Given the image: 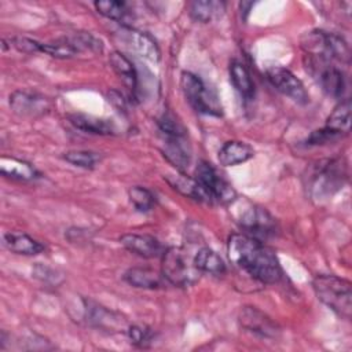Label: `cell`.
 <instances>
[{
    "label": "cell",
    "mask_w": 352,
    "mask_h": 352,
    "mask_svg": "<svg viewBox=\"0 0 352 352\" xmlns=\"http://www.w3.org/2000/svg\"><path fill=\"white\" fill-rule=\"evenodd\" d=\"M128 197L131 204L139 212H148L155 205V195L146 187L133 186L128 190Z\"/></svg>",
    "instance_id": "cell-28"
},
{
    "label": "cell",
    "mask_w": 352,
    "mask_h": 352,
    "mask_svg": "<svg viewBox=\"0 0 352 352\" xmlns=\"http://www.w3.org/2000/svg\"><path fill=\"white\" fill-rule=\"evenodd\" d=\"M70 122L80 131L94 135H113L116 132V126L110 120L98 118L94 116L85 114H72L69 116Z\"/></svg>",
    "instance_id": "cell-19"
},
{
    "label": "cell",
    "mask_w": 352,
    "mask_h": 352,
    "mask_svg": "<svg viewBox=\"0 0 352 352\" xmlns=\"http://www.w3.org/2000/svg\"><path fill=\"white\" fill-rule=\"evenodd\" d=\"M267 77L279 92L290 98L293 102L298 104H307L309 102V95L304 84L289 69L278 66L270 67L267 70Z\"/></svg>",
    "instance_id": "cell-11"
},
{
    "label": "cell",
    "mask_w": 352,
    "mask_h": 352,
    "mask_svg": "<svg viewBox=\"0 0 352 352\" xmlns=\"http://www.w3.org/2000/svg\"><path fill=\"white\" fill-rule=\"evenodd\" d=\"M226 4L223 1H213V0H201L192 1L190 4V15L194 21L206 23L210 22L224 12Z\"/></svg>",
    "instance_id": "cell-27"
},
{
    "label": "cell",
    "mask_w": 352,
    "mask_h": 352,
    "mask_svg": "<svg viewBox=\"0 0 352 352\" xmlns=\"http://www.w3.org/2000/svg\"><path fill=\"white\" fill-rule=\"evenodd\" d=\"M235 219L248 235L257 239L267 238L275 232V219L264 209L248 201H235Z\"/></svg>",
    "instance_id": "cell-6"
},
{
    "label": "cell",
    "mask_w": 352,
    "mask_h": 352,
    "mask_svg": "<svg viewBox=\"0 0 352 352\" xmlns=\"http://www.w3.org/2000/svg\"><path fill=\"white\" fill-rule=\"evenodd\" d=\"M85 311H87L88 320L92 324H95L96 327L110 329V330H116V329L122 327V322H121L120 316H117L114 312L107 311L106 308H103V307H100L95 302L88 301L87 307H85Z\"/></svg>",
    "instance_id": "cell-24"
},
{
    "label": "cell",
    "mask_w": 352,
    "mask_h": 352,
    "mask_svg": "<svg viewBox=\"0 0 352 352\" xmlns=\"http://www.w3.org/2000/svg\"><path fill=\"white\" fill-rule=\"evenodd\" d=\"M98 155L92 151H84V150H74L67 151L63 154V160H66L69 164L84 168V169H92L98 162Z\"/></svg>",
    "instance_id": "cell-30"
},
{
    "label": "cell",
    "mask_w": 352,
    "mask_h": 352,
    "mask_svg": "<svg viewBox=\"0 0 352 352\" xmlns=\"http://www.w3.org/2000/svg\"><path fill=\"white\" fill-rule=\"evenodd\" d=\"M180 87L188 104L201 114L221 116V106L216 95L205 85V82L191 72H183Z\"/></svg>",
    "instance_id": "cell-5"
},
{
    "label": "cell",
    "mask_w": 352,
    "mask_h": 352,
    "mask_svg": "<svg viewBox=\"0 0 352 352\" xmlns=\"http://www.w3.org/2000/svg\"><path fill=\"white\" fill-rule=\"evenodd\" d=\"M301 44L309 55H316L331 62L337 60L346 65L351 60L349 45L342 37L334 33H329L324 30H312L305 34Z\"/></svg>",
    "instance_id": "cell-4"
},
{
    "label": "cell",
    "mask_w": 352,
    "mask_h": 352,
    "mask_svg": "<svg viewBox=\"0 0 352 352\" xmlns=\"http://www.w3.org/2000/svg\"><path fill=\"white\" fill-rule=\"evenodd\" d=\"M241 326L261 338H276L279 336V326L263 311L256 307H243L239 312Z\"/></svg>",
    "instance_id": "cell-12"
},
{
    "label": "cell",
    "mask_w": 352,
    "mask_h": 352,
    "mask_svg": "<svg viewBox=\"0 0 352 352\" xmlns=\"http://www.w3.org/2000/svg\"><path fill=\"white\" fill-rule=\"evenodd\" d=\"M10 107L21 117H37L50 110V100L34 92L15 91L10 95Z\"/></svg>",
    "instance_id": "cell-13"
},
{
    "label": "cell",
    "mask_w": 352,
    "mask_h": 352,
    "mask_svg": "<svg viewBox=\"0 0 352 352\" xmlns=\"http://www.w3.org/2000/svg\"><path fill=\"white\" fill-rule=\"evenodd\" d=\"M124 40L128 43L131 48H133L140 56L157 62L160 59V50L155 41L143 32L135 29H125L124 30Z\"/></svg>",
    "instance_id": "cell-16"
},
{
    "label": "cell",
    "mask_w": 352,
    "mask_h": 352,
    "mask_svg": "<svg viewBox=\"0 0 352 352\" xmlns=\"http://www.w3.org/2000/svg\"><path fill=\"white\" fill-rule=\"evenodd\" d=\"M126 331H128V336L131 338V342H133V344H136L139 346H146L147 344L151 342L153 333L146 326L133 324V326H129Z\"/></svg>",
    "instance_id": "cell-31"
},
{
    "label": "cell",
    "mask_w": 352,
    "mask_h": 352,
    "mask_svg": "<svg viewBox=\"0 0 352 352\" xmlns=\"http://www.w3.org/2000/svg\"><path fill=\"white\" fill-rule=\"evenodd\" d=\"M324 128L338 136L346 135L349 132V128H351V100L349 99L342 100L334 107L331 114L327 117Z\"/></svg>",
    "instance_id": "cell-21"
},
{
    "label": "cell",
    "mask_w": 352,
    "mask_h": 352,
    "mask_svg": "<svg viewBox=\"0 0 352 352\" xmlns=\"http://www.w3.org/2000/svg\"><path fill=\"white\" fill-rule=\"evenodd\" d=\"M162 135V146L161 151L164 157L179 170H184L188 168L191 161L190 144L186 139L184 128H177L172 131L161 132Z\"/></svg>",
    "instance_id": "cell-10"
},
{
    "label": "cell",
    "mask_w": 352,
    "mask_h": 352,
    "mask_svg": "<svg viewBox=\"0 0 352 352\" xmlns=\"http://www.w3.org/2000/svg\"><path fill=\"white\" fill-rule=\"evenodd\" d=\"M230 260L254 279L263 283H276L282 279V268L275 252L260 239L248 234H232L227 242Z\"/></svg>",
    "instance_id": "cell-1"
},
{
    "label": "cell",
    "mask_w": 352,
    "mask_h": 352,
    "mask_svg": "<svg viewBox=\"0 0 352 352\" xmlns=\"http://www.w3.org/2000/svg\"><path fill=\"white\" fill-rule=\"evenodd\" d=\"M96 11L113 21H124L128 15V7L125 1H116V0H100L94 3Z\"/></svg>",
    "instance_id": "cell-29"
},
{
    "label": "cell",
    "mask_w": 352,
    "mask_h": 352,
    "mask_svg": "<svg viewBox=\"0 0 352 352\" xmlns=\"http://www.w3.org/2000/svg\"><path fill=\"white\" fill-rule=\"evenodd\" d=\"M304 65L307 72H309V74L318 81L327 95L341 98L345 91L344 73L336 65H333L331 60L307 54L304 58Z\"/></svg>",
    "instance_id": "cell-8"
},
{
    "label": "cell",
    "mask_w": 352,
    "mask_h": 352,
    "mask_svg": "<svg viewBox=\"0 0 352 352\" xmlns=\"http://www.w3.org/2000/svg\"><path fill=\"white\" fill-rule=\"evenodd\" d=\"M307 177V188L312 198H329L342 187L346 179V166L338 158L322 160L312 165Z\"/></svg>",
    "instance_id": "cell-2"
},
{
    "label": "cell",
    "mask_w": 352,
    "mask_h": 352,
    "mask_svg": "<svg viewBox=\"0 0 352 352\" xmlns=\"http://www.w3.org/2000/svg\"><path fill=\"white\" fill-rule=\"evenodd\" d=\"M194 258V265L199 272H206L212 275H223L226 272V264L221 257L209 248L199 249Z\"/></svg>",
    "instance_id": "cell-26"
},
{
    "label": "cell",
    "mask_w": 352,
    "mask_h": 352,
    "mask_svg": "<svg viewBox=\"0 0 352 352\" xmlns=\"http://www.w3.org/2000/svg\"><path fill=\"white\" fill-rule=\"evenodd\" d=\"M319 301L344 319L352 315V286L351 282L336 275H316L312 280Z\"/></svg>",
    "instance_id": "cell-3"
},
{
    "label": "cell",
    "mask_w": 352,
    "mask_h": 352,
    "mask_svg": "<svg viewBox=\"0 0 352 352\" xmlns=\"http://www.w3.org/2000/svg\"><path fill=\"white\" fill-rule=\"evenodd\" d=\"M230 80L234 88L239 92V95L245 99H252L254 96V84L250 77V73L245 67L243 63L234 60L230 65Z\"/></svg>",
    "instance_id": "cell-23"
},
{
    "label": "cell",
    "mask_w": 352,
    "mask_h": 352,
    "mask_svg": "<svg viewBox=\"0 0 352 352\" xmlns=\"http://www.w3.org/2000/svg\"><path fill=\"white\" fill-rule=\"evenodd\" d=\"M120 242L125 249L144 258L161 257L165 252L164 245L148 234H124Z\"/></svg>",
    "instance_id": "cell-14"
},
{
    "label": "cell",
    "mask_w": 352,
    "mask_h": 352,
    "mask_svg": "<svg viewBox=\"0 0 352 352\" xmlns=\"http://www.w3.org/2000/svg\"><path fill=\"white\" fill-rule=\"evenodd\" d=\"M162 257V276L176 286H190L199 275V271L194 265L186 250L180 248L165 249Z\"/></svg>",
    "instance_id": "cell-7"
},
{
    "label": "cell",
    "mask_w": 352,
    "mask_h": 352,
    "mask_svg": "<svg viewBox=\"0 0 352 352\" xmlns=\"http://www.w3.org/2000/svg\"><path fill=\"white\" fill-rule=\"evenodd\" d=\"M0 172L11 179L16 180H34L40 177L38 170L29 162L14 158V157H1L0 158Z\"/></svg>",
    "instance_id": "cell-17"
},
{
    "label": "cell",
    "mask_w": 352,
    "mask_h": 352,
    "mask_svg": "<svg viewBox=\"0 0 352 352\" xmlns=\"http://www.w3.org/2000/svg\"><path fill=\"white\" fill-rule=\"evenodd\" d=\"M254 155V150L250 144L241 140L226 142L217 154V160L223 166H234L246 162Z\"/></svg>",
    "instance_id": "cell-15"
},
{
    "label": "cell",
    "mask_w": 352,
    "mask_h": 352,
    "mask_svg": "<svg viewBox=\"0 0 352 352\" xmlns=\"http://www.w3.org/2000/svg\"><path fill=\"white\" fill-rule=\"evenodd\" d=\"M166 180L169 182V184L177 190L179 192H182L186 197H190L195 201L199 202H209L210 199L208 197V194L205 192V190L201 187V184L191 177H187L184 175H175V176H166Z\"/></svg>",
    "instance_id": "cell-25"
},
{
    "label": "cell",
    "mask_w": 352,
    "mask_h": 352,
    "mask_svg": "<svg viewBox=\"0 0 352 352\" xmlns=\"http://www.w3.org/2000/svg\"><path fill=\"white\" fill-rule=\"evenodd\" d=\"M208 194L210 204H230L235 201V190L227 183L209 162H199L194 177Z\"/></svg>",
    "instance_id": "cell-9"
},
{
    "label": "cell",
    "mask_w": 352,
    "mask_h": 352,
    "mask_svg": "<svg viewBox=\"0 0 352 352\" xmlns=\"http://www.w3.org/2000/svg\"><path fill=\"white\" fill-rule=\"evenodd\" d=\"M4 246L18 254L34 256L44 250V246L23 232H7L3 235Z\"/></svg>",
    "instance_id": "cell-18"
},
{
    "label": "cell",
    "mask_w": 352,
    "mask_h": 352,
    "mask_svg": "<svg viewBox=\"0 0 352 352\" xmlns=\"http://www.w3.org/2000/svg\"><path fill=\"white\" fill-rule=\"evenodd\" d=\"M109 62L116 74L122 80V82L132 91L138 87V76L132 62L120 51H114L109 56Z\"/></svg>",
    "instance_id": "cell-22"
},
{
    "label": "cell",
    "mask_w": 352,
    "mask_h": 352,
    "mask_svg": "<svg viewBox=\"0 0 352 352\" xmlns=\"http://www.w3.org/2000/svg\"><path fill=\"white\" fill-rule=\"evenodd\" d=\"M124 279L139 289H158L162 285V274L146 267H132L124 274Z\"/></svg>",
    "instance_id": "cell-20"
},
{
    "label": "cell",
    "mask_w": 352,
    "mask_h": 352,
    "mask_svg": "<svg viewBox=\"0 0 352 352\" xmlns=\"http://www.w3.org/2000/svg\"><path fill=\"white\" fill-rule=\"evenodd\" d=\"M337 138H340V136L333 133V132H330L326 128H322V129H318V131L311 133V136L308 138V143L309 144H323V143L336 140Z\"/></svg>",
    "instance_id": "cell-32"
}]
</instances>
